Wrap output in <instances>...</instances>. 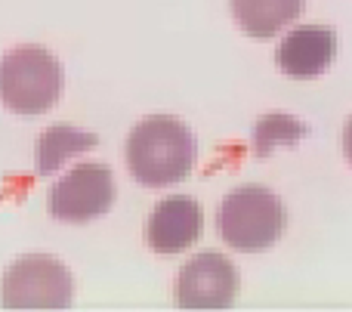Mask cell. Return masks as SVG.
<instances>
[{"mask_svg":"<svg viewBox=\"0 0 352 312\" xmlns=\"http://www.w3.org/2000/svg\"><path fill=\"white\" fill-rule=\"evenodd\" d=\"M204 232V210L195 198L188 195H173L164 198L158 208L152 210L146 226V241L155 254H182L195 245Z\"/></svg>","mask_w":352,"mask_h":312,"instance_id":"52a82bcc","label":"cell"},{"mask_svg":"<svg viewBox=\"0 0 352 312\" xmlns=\"http://www.w3.org/2000/svg\"><path fill=\"white\" fill-rule=\"evenodd\" d=\"M74 278L56 257L28 254L10 263L0 282V303L6 309H68Z\"/></svg>","mask_w":352,"mask_h":312,"instance_id":"277c9868","label":"cell"},{"mask_svg":"<svg viewBox=\"0 0 352 312\" xmlns=\"http://www.w3.org/2000/svg\"><path fill=\"white\" fill-rule=\"evenodd\" d=\"M235 297L238 269L217 251L192 257L176 276V303L182 309H229Z\"/></svg>","mask_w":352,"mask_h":312,"instance_id":"8992f818","label":"cell"},{"mask_svg":"<svg viewBox=\"0 0 352 312\" xmlns=\"http://www.w3.org/2000/svg\"><path fill=\"white\" fill-rule=\"evenodd\" d=\"M62 65L43 47H16L0 59V102L16 115H43L59 102Z\"/></svg>","mask_w":352,"mask_h":312,"instance_id":"7a4b0ae2","label":"cell"},{"mask_svg":"<svg viewBox=\"0 0 352 312\" xmlns=\"http://www.w3.org/2000/svg\"><path fill=\"white\" fill-rule=\"evenodd\" d=\"M303 12V0H232L238 28L250 37H275Z\"/></svg>","mask_w":352,"mask_h":312,"instance_id":"9c48e42d","label":"cell"},{"mask_svg":"<svg viewBox=\"0 0 352 312\" xmlns=\"http://www.w3.org/2000/svg\"><path fill=\"white\" fill-rule=\"evenodd\" d=\"M306 136V124H300L291 115H266L254 127V152L256 155H272L278 146H294Z\"/></svg>","mask_w":352,"mask_h":312,"instance_id":"8fae6325","label":"cell"},{"mask_svg":"<svg viewBox=\"0 0 352 312\" xmlns=\"http://www.w3.org/2000/svg\"><path fill=\"white\" fill-rule=\"evenodd\" d=\"M343 155H346V161L352 164V118L346 121V127H343Z\"/></svg>","mask_w":352,"mask_h":312,"instance_id":"7c38bea8","label":"cell"},{"mask_svg":"<svg viewBox=\"0 0 352 312\" xmlns=\"http://www.w3.org/2000/svg\"><path fill=\"white\" fill-rule=\"evenodd\" d=\"M115 204V177L105 164H80L50 189V214L62 223L105 216Z\"/></svg>","mask_w":352,"mask_h":312,"instance_id":"5b68a950","label":"cell"},{"mask_svg":"<svg viewBox=\"0 0 352 312\" xmlns=\"http://www.w3.org/2000/svg\"><path fill=\"white\" fill-rule=\"evenodd\" d=\"M217 226L223 241L235 251H269L285 232V204L263 186H244L223 198Z\"/></svg>","mask_w":352,"mask_h":312,"instance_id":"3957f363","label":"cell"},{"mask_svg":"<svg viewBox=\"0 0 352 312\" xmlns=\"http://www.w3.org/2000/svg\"><path fill=\"white\" fill-rule=\"evenodd\" d=\"M99 146V136L96 133H87V130H78L72 124H56L50 127L47 133L37 140L34 148V164L37 173H53L65 164L68 158L80 152H90V148Z\"/></svg>","mask_w":352,"mask_h":312,"instance_id":"30bf717a","label":"cell"},{"mask_svg":"<svg viewBox=\"0 0 352 312\" xmlns=\"http://www.w3.org/2000/svg\"><path fill=\"white\" fill-rule=\"evenodd\" d=\"M198 146L192 130L167 115L142 118L127 140V164L136 183L148 189L176 186L192 173Z\"/></svg>","mask_w":352,"mask_h":312,"instance_id":"6da1fadb","label":"cell"},{"mask_svg":"<svg viewBox=\"0 0 352 312\" xmlns=\"http://www.w3.org/2000/svg\"><path fill=\"white\" fill-rule=\"evenodd\" d=\"M337 53V34L324 25H300L281 37L275 49V62L291 78H318L328 71Z\"/></svg>","mask_w":352,"mask_h":312,"instance_id":"ba28073f","label":"cell"}]
</instances>
